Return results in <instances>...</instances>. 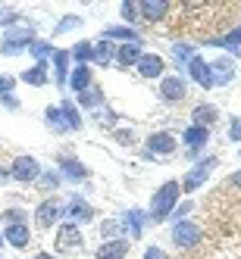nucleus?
Segmentation results:
<instances>
[{"mask_svg": "<svg viewBox=\"0 0 241 259\" xmlns=\"http://www.w3.org/2000/svg\"><path fill=\"white\" fill-rule=\"evenodd\" d=\"M31 259H57V256H50V253H38V256H31Z\"/></svg>", "mask_w": 241, "mask_h": 259, "instance_id": "48", "label": "nucleus"}, {"mask_svg": "<svg viewBox=\"0 0 241 259\" xmlns=\"http://www.w3.org/2000/svg\"><path fill=\"white\" fill-rule=\"evenodd\" d=\"M200 240H203V228L197 225V222L182 219V222H176V225H173V244L179 250H194Z\"/></svg>", "mask_w": 241, "mask_h": 259, "instance_id": "4", "label": "nucleus"}, {"mask_svg": "<svg viewBox=\"0 0 241 259\" xmlns=\"http://www.w3.org/2000/svg\"><path fill=\"white\" fill-rule=\"evenodd\" d=\"M66 215V206L60 203V197H44L41 203H38V209H35V225H38L41 231H47V228H53L57 222Z\"/></svg>", "mask_w": 241, "mask_h": 259, "instance_id": "3", "label": "nucleus"}, {"mask_svg": "<svg viewBox=\"0 0 241 259\" xmlns=\"http://www.w3.org/2000/svg\"><path fill=\"white\" fill-rule=\"evenodd\" d=\"M7 16H10V10H4V7H0V28L7 25Z\"/></svg>", "mask_w": 241, "mask_h": 259, "instance_id": "47", "label": "nucleus"}, {"mask_svg": "<svg viewBox=\"0 0 241 259\" xmlns=\"http://www.w3.org/2000/svg\"><path fill=\"white\" fill-rule=\"evenodd\" d=\"M119 16H122V22L132 28L138 19H141V13H138V4H132V0H125V4L119 7Z\"/></svg>", "mask_w": 241, "mask_h": 259, "instance_id": "36", "label": "nucleus"}, {"mask_svg": "<svg viewBox=\"0 0 241 259\" xmlns=\"http://www.w3.org/2000/svg\"><path fill=\"white\" fill-rule=\"evenodd\" d=\"M194 57H197V53H194L191 44H173V60H176L179 66H188Z\"/></svg>", "mask_w": 241, "mask_h": 259, "instance_id": "33", "label": "nucleus"}, {"mask_svg": "<svg viewBox=\"0 0 241 259\" xmlns=\"http://www.w3.org/2000/svg\"><path fill=\"white\" fill-rule=\"evenodd\" d=\"M238 153H241V150H238Z\"/></svg>", "mask_w": 241, "mask_h": 259, "instance_id": "50", "label": "nucleus"}, {"mask_svg": "<svg viewBox=\"0 0 241 259\" xmlns=\"http://www.w3.org/2000/svg\"><path fill=\"white\" fill-rule=\"evenodd\" d=\"M66 215H69V222H72V225H85V222H91V219H94V206H91L88 200H82V197H69Z\"/></svg>", "mask_w": 241, "mask_h": 259, "instance_id": "12", "label": "nucleus"}, {"mask_svg": "<svg viewBox=\"0 0 241 259\" xmlns=\"http://www.w3.org/2000/svg\"><path fill=\"white\" fill-rule=\"evenodd\" d=\"M135 69H138L141 78H157V75H163L166 60L160 57V53H141V60L135 63Z\"/></svg>", "mask_w": 241, "mask_h": 259, "instance_id": "14", "label": "nucleus"}, {"mask_svg": "<svg viewBox=\"0 0 241 259\" xmlns=\"http://www.w3.org/2000/svg\"><path fill=\"white\" fill-rule=\"evenodd\" d=\"M210 75H213V88H216V84H229V81L235 78V63H232L229 57L213 60V63H210Z\"/></svg>", "mask_w": 241, "mask_h": 259, "instance_id": "20", "label": "nucleus"}, {"mask_svg": "<svg viewBox=\"0 0 241 259\" xmlns=\"http://www.w3.org/2000/svg\"><path fill=\"white\" fill-rule=\"evenodd\" d=\"M57 172H60V178H66V181H85V178L91 175L88 165L79 162V159H72V156H60V159H57Z\"/></svg>", "mask_w": 241, "mask_h": 259, "instance_id": "11", "label": "nucleus"}, {"mask_svg": "<svg viewBox=\"0 0 241 259\" xmlns=\"http://www.w3.org/2000/svg\"><path fill=\"white\" fill-rule=\"evenodd\" d=\"M44 122L50 125V132L69 135V125H66V119H63V113H60V106H47V109H44Z\"/></svg>", "mask_w": 241, "mask_h": 259, "instance_id": "28", "label": "nucleus"}, {"mask_svg": "<svg viewBox=\"0 0 241 259\" xmlns=\"http://www.w3.org/2000/svg\"><path fill=\"white\" fill-rule=\"evenodd\" d=\"M28 53H31V57L38 60V63H44L50 53H53V44H50V41H38V38H35V41L28 44Z\"/></svg>", "mask_w": 241, "mask_h": 259, "instance_id": "34", "label": "nucleus"}, {"mask_svg": "<svg viewBox=\"0 0 241 259\" xmlns=\"http://www.w3.org/2000/svg\"><path fill=\"white\" fill-rule=\"evenodd\" d=\"M57 106H60V113H63V119L69 125V132H82V113H79V106L72 103V100H63Z\"/></svg>", "mask_w": 241, "mask_h": 259, "instance_id": "26", "label": "nucleus"}, {"mask_svg": "<svg viewBox=\"0 0 241 259\" xmlns=\"http://www.w3.org/2000/svg\"><path fill=\"white\" fill-rule=\"evenodd\" d=\"M179 150V141L169 135V132H154L147 138V150H144V159H157V156H173Z\"/></svg>", "mask_w": 241, "mask_h": 259, "instance_id": "8", "label": "nucleus"}, {"mask_svg": "<svg viewBox=\"0 0 241 259\" xmlns=\"http://www.w3.org/2000/svg\"><path fill=\"white\" fill-rule=\"evenodd\" d=\"M185 69H188V78L194 81V84H200L203 91H210L213 88V75H210V63L207 60H203V57H194L188 66H185Z\"/></svg>", "mask_w": 241, "mask_h": 259, "instance_id": "13", "label": "nucleus"}, {"mask_svg": "<svg viewBox=\"0 0 241 259\" xmlns=\"http://www.w3.org/2000/svg\"><path fill=\"white\" fill-rule=\"evenodd\" d=\"M216 165H219V159H216V156H207V159H200V162L194 165V169H188V175H185V178L179 181V188H182L185 194H191V191H197L200 184H203V181L210 178V172L216 169Z\"/></svg>", "mask_w": 241, "mask_h": 259, "instance_id": "7", "label": "nucleus"}, {"mask_svg": "<svg viewBox=\"0 0 241 259\" xmlns=\"http://www.w3.org/2000/svg\"><path fill=\"white\" fill-rule=\"evenodd\" d=\"M113 60H116V44L100 38V41L94 44V63H100V66H110Z\"/></svg>", "mask_w": 241, "mask_h": 259, "instance_id": "30", "label": "nucleus"}, {"mask_svg": "<svg viewBox=\"0 0 241 259\" xmlns=\"http://www.w3.org/2000/svg\"><path fill=\"white\" fill-rule=\"evenodd\" d=\"M35 41V25L31 22H19V25H10L4 28V41H0V53L4 57H19V53L28 50V44Z\"/></svg>", "mask_w": 241, "mask_h": 259, "instance_id": "1", "label": "nucleus"}, {"mask_svg": "<svg viewBox=\"0 0 241 259\" xmlns=\"http://www.w3.org/2000/svg\"><path fill=\"white\" fill-rule=\"evenodd\" d=\"M53 247H57V253H76L85 247V234L79 225H72V222H63V225L57 228V240H53Z\"/></svg>", "mask_w": 241, "mask_h": 259, "instance_id": "6", "label": "nucleus"}, {"mask_svg": "<svg viewBox=\"0 0 241 259\" xmlns=\"http://www.w3.org/2000/svg\"><path fill=\"white\" fill-rule=\"evenodd\" d=\"M144 222H147V215H144L141 209H128V212L122 215V228H125V234L132 237V240H138V237L144 234Z\"/></svg>", "mask_w": 241, "mask_h": 259, "instance_id": "21", "label": "nucleus"}, {"mask_svg": "<svg viewBox=\"0 0 241 259\" xmlns=\"http://www.w3.org/2000/svg\"><path fill=\"white\" fill-rule=\"evenodd\" d=\"M0 244H4V231H0Z\"/></svg>", "mask_w": 241, "mask_h": 259, "instance_id": "49", "label": "nucleus"}, {"mask_svg": "<svg viewBox=\"0 0 241 259\" xmlns=\"http://www.w3.org/2000/svg\"><path fill=\"white\" fill-rule=\"evenodd\" d=\"M144 259H166V250H160V247H147V250H144Z\"/></svg>", "mask_w": 241, "mask_h": 259, "instance_id": "44", "label": "nucleus"}, {"mask_svg": "<svg viewBox=\"0 0 241 259\" xmlns=\"http://www.w3.org/2000/svg\"><path fill=\"white\" fill-rule=\"evenodd\" d=\"M138 13H141L144 22H160V19H166V13H169V4H166V0H141Z\"/></svg>", "mask_w": 241, "mask_h": 259, "instance_id": "17", "label": "nucleus"}, {"mask_svg": "<svg viewBox=\"0 0 241 259\" xmlns=\"http://www.w3.org/2000/svg\"><path fill=\"white\" fill-rule=\"evenodd\" d=\"M4 240H7L10 247H16V250H25V247L31 244V228H28V222H22V225H7Z\"/></svg>", "mask_w": 241, "mask_h": 259, "instance_id": "16", "label": "nucleus"}, {"mask_svg": "<svg viewBox=\"0 0 241 259\" xmlns=\"http://www.w3.org/2000/svg\"><path fill=\"white\" fill-rule=\"evenodd\" d=\"M76 94H82V91H88L91 84H94V78H91V66H76L69 69V81H66Z\"/></svg>", "mask_w": 241, "mask_h": 259, "instance_id": "22", "label": "nucleus"}, {"mask_svg": "<svg viewBox=\"0 0 241 259\" xmlns=\"http://www.w3.org/2000/svg\"><path fill=\"white\" fill-rule=\"evenodd\" d=\"M229 141H241V119H232V125H229Z\"/></svg>", "mask_w": 241, "mask_h": 259, "instance_id": "43", "label": "nucleus"}, {"mask_svg": "<svg viewBox=\"0 0 241 259\" xmlns=\"http://www.w3.org/2000/svg\"><path fill=\"white\" fill-rule=\"evenodd\" d=\"M25 84H31V88H44L47 81H50V75H47V63H35L31 69H25L22 75H19Z\"/></svg>", "mask_w": 241, "mask_h": 259, "instance_id": "24", "label": "nucleus"}, {"mask_svg": "<svg viewBox=\"0 0 241 259\" xmlns=\"http://www.w3.org/2000/svg\"><path fill=\"white\" fill-rule=\"evenodd\" d=\"M0 106H7V109L16 113V109H19V97H16V94H4V97H0Z\"/></svg>", "mask_w": 241, "mask_h": 259, "instance_id": "42", "label": "nucleus"}, {"mask_svg": "<svg viewBox=\"0 0 241 259\" xmlns=\"http://www.w3.org/2000/svg\"><path fill=\"white\" fill-rule=\"evenodd\" d=\"M194 209V203L191 200H182V203H176V209H173V215L169 219H176V222H182V219H188V212Z\"/></svg>", "mask_w": 241, "mask_h": 259, "instance_id": "39", "label": "nucleus"}, {"mask_svg": "<svg viewBox=\"0 0 241 259\" xmlns=\"http://www.w3.org/2000/svg\"><path fill=\"white\" fill-rule=\"evenodd\" d=\"M69 60H76L79 66H88V63H94V44H91V41H79L76 47L69 50Z\"/></svg>", "mask_w": 241, "mask_h": 259, "instance_id": "29", "label": "nucleus"}, {"mask_svg": "<svg viewBox=\"0 0 241 259\" xmlns=\"http://www.w3.org/2000/svg\"><path fill=\"white\" fill-rule=\"evenodd\" d=\"M60 181H63L60 172H41V178L35 181V184H38L41 191H57V188H60Z\"/></svg>", "mask_w": 241, "mask_h": 259, "instance_id": "38", "label": "nucleus"}, {"mask_svg": "<svg viewBox=\"0 0 241 259\" xmlns=\"http://www.w3.org/2000/svg\"><path fill=\"white\" fill-rule=\"evenodd\" d=\"M76 97H79V106H85V109H100L104 106V91L97 84H91L88 91H82Z\"/></svg>", "mask_w": 241, "mask_h": 259, "instance_id": "27", "label": "nucleus"}, {"mask_svg": "<svg viewBox=\"0 0 241 259\" xmlns=\"http://www.w3.org/2000/svg\"><path fill=\"white\" fill-rule=\"evenodd\" d=\"M100 38L104 41H122V44H141V31L128 28V25H107Z\"/></svg>", "mask_w": 241, "mask_h": 259, "instance_id": "15", "label": "nucleus"}, {"mask_svg": "<svg viewBox=\"0 0 241 259\" xmlns=\"http://www.w3.org/2000/svg\"><path fill=\"white\" fill-rule=\"evenodd\" d=\"M13 88H16V78H13V75H0V97H4V94H13Z\"/></svg>", "mask_w": 241, "mask_h": 259, "instance_id": "41", "label": "nucleus"}, {"mask_svg": "<svg viewBox=\"0 0 241 259\" xmlns=\"http://www.w3.org/2000/svg\"><path fill=\"white\" fill-rule=\"evenodd\" d=\"M113 138H116L122 147H132V144H135V132H132V128H116Z\"/></svg>", "mask_w": 241, "mask_h": 259, "instance_id": "40", "label": "nucleus"}, {"mask_svg": "<svg viewBox=\"0 0 241 259\" xmlns=\"http://www.w3.org/2000/svg\"><path fill=\"white\" fill-rule=\"evenodd\" d=\"M10 178L19 181V184H35V181L41 178V162L35 159V156H28V153L16 156L10 162Z\"/></svg>", "mask_w": 241, "mask_h": 259, "instance_id": "5", "label": "nucleus"}, {"mask_svg": "<svg viewBox=\"0 0 241 259\" xmlns=\"http://www.w3.org/2000/svg\"><path fill=\"white\" fill-rule=\"evenodd\" d=\"M79 25H82V16L69 13V16H63V19H60L57 25H53V34L60 38V34H66V31H72V28H79Z\"/></svg>", "mask_w": 241, "mask_h": 259, "instance_id": "35", "label": "nucleus"}, {"mask_svg": "<svg viewBox=\"0 0 241 259\" xmlns=\"http://www.w3.org/2000/svg\"><path fill=\"white\" fill-rule=\"evenodd\" d=\"M216 119H219V109L213 103H197L191 109V125H197V128H207L210 132V125H216Z\"/></svg>", "mask_w": 241, "mask_h": 259, "instance_id": "19", "label": "nucleus"}, {"mask_svg": "<svg viewBox=\"0 0 241 259\" xmlns=\"http://www.w3.org/2000/svg\"><path fill=\"white\" fill-rule=\"evenodd\" d=\"M10 181V169H7V165H0V184H7Z\"/></svg>", "mask_w": 241, "mask_h": 259, "instance_id": "46", "label": "nucleus"}, {"mask_svg": "<svg viewBox=\"0 0 241 259\" xmlns=\"http://www.w3.org/2000/svg\"><path fill=\"white\" fill-rule=\"evenodd\" d=\"M97 259H128V237H119V240H104L94 253Z\"/></svg>", "mask_w": 241, "mask_h": 259, "instance_id": "18", "label": "nucleus"}, {"mask_svg": "<svg viewBox=\"0 0 241 259\" xmlns=\"http://www.w3.org/2000/svg\"><path fill=\"white\" fill-rule=\"evenodd\" d=\"M160 97H163V103H182L188 97V81L182 75H163L160 78Z\"/></svg>", "mask_w": 241, "mask_h": 259, "instance_id": "9", "label": "nucleus"}, {"mask_svg": "<svg viewBox=\"0 0 241 259\" xmlns=\"http://www.w3.org/2000/svg\"><path fill=\"white\" fill-rule=\"evenodd\" d=\"M229 181H232V188H238V191H241V169H238V172H232V178H229Z\"/></svg>", "mask_w": 241, "mask_h": 259, "instance_id": "45", "label": "nucleus"}, {"mask_svg": "<svg viewBox=\"0 0 241 259\" xmlns=\"http://www.w3.org/2000/svg\"><path fill=\"white\" fill-rule=\"evenodd\" d=\"M207 141H210V132H207V128L188 125V128L182 132V144L188 147V150H185V153H188V159H197V156H200V150L207 147Z\"/></svg>", "mask_w": 241, "mask_h": 259, "instance_id": "10", "label": "nucleus"}, {"mask_svg": "<svg viewBox=\"0 0 241 259\" xmlns=\"http://www.w3.org/2000/svg\"><path fill=\"white\" fill-rule=\"evenodd\" d=\"M207 44H210V47H232V50H235V47L241 44V25L232 28V31H226L222 38H210Z\"/></svg>", "mask_w": 241, "mask_h": 259, "instance_id": "31", "label": "nucleus"}, {"mask_svg": "<svg viewBox=\"0 0 241 259\" xmlns=\"http://www.w3.org/2000/svg\"><path fill=\"white\" fill-rule=\"evenodd\" d=\"M0 219H4V225H22V222H28V212L19 206H10V209H4Z\"/></svg>", "mask_w": 241, "mask_h": 259, "instance_id": "37", "label": "nucleus"}, {"mask_svg": "<svg viewBox=\"0 0 241 259\" xmlns=\"http://www.w3.org/2000/svg\"><path fill=\"white\" fill-rule=\"evenodd\" d=\"M179 197H182L179 181H166V184H160L157 194L151 197V219H154V222H166V219L173 215Z\"/></svg>", "mask_w": 241, "mask_h": 259, "instance_id": "2", "label": "nucleus"}, {"mask_svg": "<svg viewBox=\"0 0 241 259\" xmlns=\"http://www.w3.org/2000/svg\"><path fill=\"white\" fill-rule=\"evenodd\" d=\"M141 53H144L141 44H119V47H116V63L128 69V66H135V63L141 60Z\"/></svg>", "mask_w": 241, "mask_h": 259, "instance_id": "25", "label": "nucleus"}, {"mask_svg": "<svg viewBox=\"0 0 241 259\" xmlns=\"http://www.w3.org/2000/svg\"><path fill=\"white\" fill-rule=\"evenodd\" d=\"M122 231H125V228H122V219H107L104 225H100V237H104V240H119Z\"/></svg>", "mask_w": 241, "mask_h": 259, "instance_id": "32", "label": "nucleus"}, {"mask_svg": "<svg viewBox=\"0 0 241 259\" xmlns=\"http://www.w3.org/2000/svg\"><path fill=\"white\" fill-rule=\"evenodd\" d=\"M50 63H53V78H57V84H66L69 81V50H53L50 53Z\"/></svg>", "mask_w": 241, "mask_h": 259, "instance_id": "23", "label": "nucleus"}]
</instances>
